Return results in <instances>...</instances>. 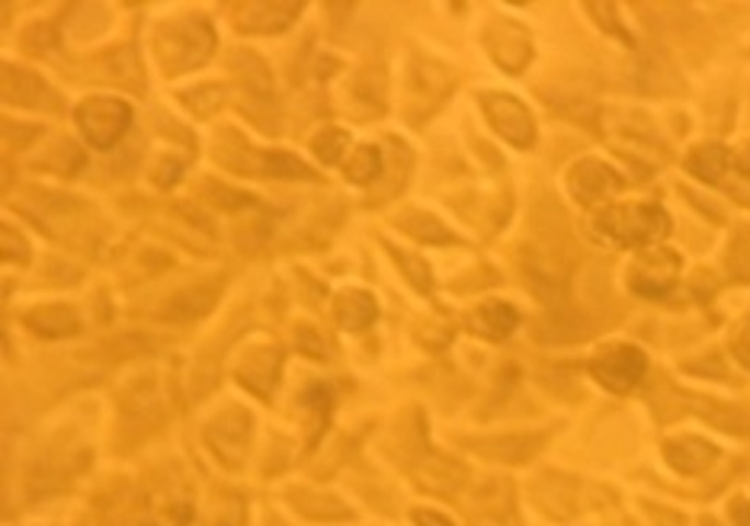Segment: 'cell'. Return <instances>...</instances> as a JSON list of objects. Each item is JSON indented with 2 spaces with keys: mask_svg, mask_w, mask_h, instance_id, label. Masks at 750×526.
Wrapping results in <instances>:
<instances>
[{
  "mask_svg": "<svg viewBox=\"0 0 750 526\" xmlns=\"http://www.w3.org/2000/svg\"><path fill=\"white\" fill-rule=\"evenodd\" d=\"M481 103H485V113H488L491 126H495L510 145H516V148H530V145H533L536 126H533L530 110H526L520 100H513V96H507V93H485Z\"/></svg>",
  "mask_w": 750,
  "mask_h": 526,
  "instance_id": "8992f818",
  "label": "cell"
},
{
  "mask_svg": "<svg viewBox=\"0 0 750 526\" xmlns=\"http://www.w3.org/2000/svg\"><path fill=\"white\" fill-rule=\"evenodd\" d=\"M731 521L738 526H750V504L745 498H738V501L731 504Z\"/></svg>",
  "mask_w": 750,
  "mask_h": 526,
  "instance_id": "4dcf8cb0",
  "label": "cell"
},
{
  "mask_svg": "<svg viewBox=\"0 0 750 526\" xmlns=\"http://www.w3.org/2000/svg\"><path fill=\"white\" fill-rule=\"evenodd\" d=\"M738 171L750 176V145H745V151L738 155Z\"/></svg>",
  "mask_w": 750,
  "mask_h": 526,
  "instance_id": "d6a6232c",
  "label": "cell"
},
{
  "mask_svg": "<svg viewBox=\"0 0 750 526\" xmlns=\"http://www.w3.org/2000/svg\"><path fill=\"white\" fill-rule=\"evenodd\" d=\"M468 324H471L475 334H481L488 341H503L520 324V315H516V308L507 306V302H485V306L471 311Z\"/></svg>",
  "mask_w": 750,
  "mask_h": 526,
  "instance_id": "9a60e30c",
  "label": "cell"
},
{
  "mask_svg": "<svg viewBox=\"0 0 750 526\" xmlns=\"http://www.w3.org/2000/svg\"><path fill=\"white\" fill-rule=\"evenodd\" d=\"M539 443L542 437H500L485 439V443H471V446L488 449L485 456H498V459H507V462H523V459H530L539 449Z\"/></svg>",
  "mask_w": 750,
  "mask_h": 526,
  "instance_id": "d6986e66",
  "label": "cell"
},
{
  "mask_svg": "<svg viewBox=\"0 0 750 526\" xmlns=\"http://www.w3.org/2000/svg\"><path fill=\"white\" fill-rule=\"evenodd\" d=\"M302 401L311 411V439H318L325 424H328V414H331V392H328V386H311Z\"/></svg>",
  "mask_w": 750,
  "mask_h": 526,
  "instance_id": "603a6c76",
  "label": "cell"
},
{
  "mask_svg": "<svg viewBox=\"0 0 750 526\" xmlns=\"http://www.w3.org/2000/svg\"><path fill=\"white\" fill-rule=\"evenodd\" d=\"M3 96L16 106H33V110H61V96L42 81L39 75L23 71L16 65L3 68Z\"/></svg>",
  "mask_w": 750,
  "mask_h": 526,
  "instance_id": "9c48e42d",
  "label": "cell"
},
{
  "mask_svg": "<svg viewBox=\"0 0 750 526\" xmlns=\"http://www.w3.org/2000/svg\"><path fill=\"white\" fill-rule=\"evenodd\" d=\"M206 439L221 462L238 466L250 443V414L245 408H228V411H221V414L208 424Z\"/></svg>",
  "mask_w": 750,
  "mask_h": 526,
  "instance_id": "52a82bcc",
  "label": "cell"
},
{
  "mask_svg": "<svg viewBox=\"0 0 750 526\" xmlns=\"http://www.w3.org/2000/svg\"><path fill=\"white\" fill-rule=\"evenodd\" d=\"M315 155L325 161V164H337L340 158H343V151H346V132L340 129H328L321 132L318 138H315Z\"/></svg>",
  "mask_w": 750,
  "mask_h": 526,
  "instance_id": "d4e9b609",
  "label": "cell"
},
{
  "mask_svg": "<svg viewBox=\"0 0 750 526\" xmlns=\"http://www.w3.org/2000/svg\"><path fill=\"white\" fill-rule=\"evenodd\" d=\"M283 366V351L280 347H253L241 356L238 363V379L248 386L250 392L270 395Z\"/></svg>",
  "mask_w": 750,
  "mask_h": 526,
  "instance_id": "8fae6325",
  "label": "cell"
},
{
  "mask_svg": "<svg viewBox=\"0 0 750 526\" xmlns=\"http://www.w3.org/2000/svg\"><path fill=\"white\" fill-rule=\"evenodd\" d=\"M395 258L405 266V273H408V279H411L414 286L430 289V270H427V263L420 261V258H414V254H405V251H395Z\"/></svg>",
  "mask_w": 750,
  "mask_h": 526,
  "instance_id": "484cf974",
  "label": "cell"
},
{
  "mask_svg": "<svg viewBox=\"0 0 750 526\" xmlns=\"http://www.w3.org/2000/svg\"><path fill=\"white\" fill-rule=\"evenodd\" d=\"M289 498L295 501V507L315 521H340V517H350L346 507H340V501L333 498H325V494H311V491H289Z\"/></svg>",
  "mask_w": 750,
  "mask_h": 526,
  "instance_id": "ffe728a7",
  "label": "cell"
},
{
  "mask_svg": "<svg viewBox=\"0 0 750 526\" xmlns=\"http://www.w3.org/2000/svg\"><path fill=\"white\" fill-rule=\"evenodd\" d=\"M590 369H593L596 382L606 386L610 392H628V389H635L641 382V376L648 369V359L638 347L623 344V347H606L603 353H596Z\"/></svg>",
  "mask_w": 750,
  "mask_h": 526,
  "instance_id": "277c9868",
  "label": "cell"
},
{
  "mask_svg": "<svg viewBox=\"0 0 750 526\" xmlns=\"http://www.w3.org/2000/svg\"><path fill=\"white\" fill-rule=\"evenodd\" d=\"M212 48H215V33H212L206 16L170 20L155 36V52H158V61L164 65L167 75L200 68L212 55Z\"/></svg>",
  "mask_w": 750,
  "mask_h": 526,
  "instance_id": "6da1fadb",
  "label": "cell"
},
{
  "mask_svg": "<svg viewBox=\"0 0 750 526\" xmlns=\"http://www.w3.org/2000/svg\"><path fill=\"white\" fill-rule=\"evenodd\" d=\"M677 270H680V258L673 251H664V248H651L645 254H638V261L632 263V273H628V286L638 293V296H648V299H661L673 289L677 283Z\"/></svg>",
  "mask_w": 750,
  "mask_h": 526,
  "instance_id": "5b68a950",
  "label": "cell"
},
{
  "mask_svg": "<svg viewBox=\"0 0 750 526\" xmlns=\"http://www.w3.org/2000/svg\"><path fill=\"white\" fill-rule=\"evenodd\" d=\"M568 186H571V193H575L581 203L590 206V203H596V199H603V196L623 190V176L616 174L613 168H606L603 161L587 158V161H578V164L571 168Z\"/></svg>",
  "mask_w": 750,
  "mask_h": 526,
  "instance_id": "30bf717a",
  "label": "cell"
},
{
  "mask_svg": "<svg viewBox=\"0 0 750 526\" xmlns=\"http://www.w3.org/2000/svg\"><path fill=\"white\" fill-rule=\"evenodd\" d=\"M667 231H670L667 213L661 206H648V203L613 206L593 219V235L620 248H645L651 241H661Z\"/></svg>",
  "mask_w": 750,
  "mask_h": 526,
  "instance_id": "7a4b0ae2",
  "label": "cell"
},
{
  "mask_svg": "<svg viewBox=\"0 0 750 526\" xmlns=\"http://www.w3.org/2000/svg\"><path fill=\"white\" fill-rule=\"evenodd\" d=\"M417 479H420V484L427 488V491H436V494H453V491H458L462 484H465V469L462 466H456L453 459H443V456H430V453H423L420 459H417Z\"/></svg>",
  "mask_w": 750,
  "mask_h": 526,
  "instance_id": "5bb4252c",
  "label": "cell"
},
{
  "mask_svg": "<svg viewBox=\"0 0 750 526\" xmlns=\"http://www.w3.org/2000/svg\"><path fill=\"white\" fill-rule=\"evenodd\" d=\"M302 3H241L235 10V26L241 33H280L286 30Z\"/></svg>",
  "mask_w": 750,
  "mask_h": 526,
  "instance_id": "7c38bea8",
  "label": "cell"
},
{
  "mask_svg": "<svg viewBox=\"0 0 750 526\" xmlns=\"http://www.w3.org/2000/svg\"><path fill=\"white\" fill-rule=\"evenodd\" d=\"M686 168L706 183H721L731 168V155L725 151V145H703L686 158Z\"/></svg>",
  "mask_w": 750,
  "mask_h": 526,
  "instance_id": "e0dca14e",
  "label": "cell"
},
{
  "mask_svg": "<svg viewBox=\"0 0 750 526\" xmlns=\"http://www.w3.org/2000/svg\"><path fill=\"white\" fill-rule=\"evenodd\" d=\"M488 48H491V58L498 61L503 71H510V75L523 71L530 65V58H533L530 33L520 30L510 20H498V23L488 26Z\"/></svg>",
  "mask_w": 750,
  "mask_h": 526,
  "instance_id": "ba28073f",
  "label": "cell"
},
{
  "mask_svg": "<svg viewBox=\"0 0 750 526\" xmlns=\"http://www.w3.org/2000/svg\"><path fill=\"white\" fill-rule=\"evenodd\" d=\"M667 462L677 469V472H683V476H700V472H706L708 466L718 459V449L708 443V439H700V437H677V439H667Z\"/></svg>",
  "mask_w": 750,
  "mask_h": 526,
  "instance_id": "4fadbf2b",
  "label": "cell"
},
{
  "mask_svg": "<svg viewBox=\"0 0 750 526\" xmlns=\"http://www.w3.org/2000/svg\"><path fill=\"white\" fill-rule=\"evenodd\" d=\"M30 328L42 334V338H71L81 331V321L71 308L65 306H48V308H36L26 315Z\"/></svg>",
  "mask_w": 750,
  "mask_h": 526,
  "instance_id": "2e32d148",
  "label": "cell"
},
{
  "mask_svg": "<svg viewBox=\"0 0 750 526\" xmlns=\"http://www.w3.org/2000/svg\"><path fill=\"white\" fill-rule=\"evenodd\" d=\"M728 270L738 276V279H748L750 283V228L738 231L731 248H728Z\"/></svg>",
  "mask_w": 750,
  "mask_h": 526,
  "instance_id": "cb8c5ba5",
  "label": "cell"
},
{
  "mask_svg": "<svg viewBox=\"0 0 750 526\" xmlns=\"http://www.w3.org/2000/svg\"><path fill=\"white\" fill-rule=\"evenodd\" d=\"M3 258H10V261H26L30 258L26 241L13 228H3Z\"/></svg>",
  "mask_w": 750,
  "mask_h": 526,
  "instance_id": "83f0119b",
  "label": "cell"
},
{
  "mask_svg": "<svg viewBox=\"0 0 750 526\" xmlns=\"http://www.w3.org/2000/svg\"><path fill=\"white\" fill-rule=\"evenodd\" d=\"M298 351L325 359L328 356V341L318 331H311V328H298Z\"/></svg>",
  "mask_w": 750,
  "mask_h": 526,
  "instance_id": "4316f807",
  "label": "cell"
},
{
  "mask_svg": "<svg viewBox=\"0 0 750 526\" xmlns=\"http://www.w3.org/2000/svg\"><path fill=\"white\" fill-rule=\"evenodd\" d=\"M375 315H378V308H375V299L370 293H346L337 302V321L343 328H350V331L370 328L375 321Z\"/></svg>",
  "mask_w": 750,
  "mask_h": 526,
  "instance_id": "ac0fdd59",
  "label": "cell"
},
{
  "mask_svg": "<svg viewBox=\"0 0 750 526\" xmlns=\"http://www.w3.org/2000/svg\"><path fill=\"white\" fill-rule=\"evenodd\" d=\"M414 524L417 526H453V521L433 514V511H414Z\"/></svg>",
  "mask_w": 750,
  "mask_h": 526,
  "instance_id": "f546056e",
  "label": "cell"
},
{
  "mask_svg": "<svg viewBox=\"0 0 750 526\" xmlns=\"http://www.w3.org/2000/svg\"><path fill=\"white\" fill-rule=\"evenodd\" d=\"M378 174H382V151L373 148V145L360 148L353 155V161L346 164V176L353 183H373V180H378Z\"/></svg>",
  "mask_w": 750,
  "mask_h": 526,
  "instance_id": "7402d4cb",
  "label": "cell"
},
{
  "mask_svg": "<svg viewBox=\"0 0 750 526\" xmlns=\"http://www.w3.org/2000/svg\"><path fill=\"white\" fill-rule=\"evenodd\" d=\"M177 168H180V164H173V161H164V164H161V171H164V174L158 176V180H161V183H173V180H177V174H180Z\"/></svg>",
  "mask_w": 750,
  "mask_h": 526,
  "instance_id": "1f68e13d",
  "label": "cell"
},
{
  "mask_svg": "<svg viewBox=\"0 0 750 526\" xmlns=\"http://www.w3.org/2000/svg\"><path fill=\"white\" fill-rule=\"evenodd\" d=\"M398 221H401V228L408 235H414L420 241H433V244L453 241V235L443 228V221H436L433 216H427V213H405Z\"/></svg>",
  "mask_w": 750,
  "mask_h": 526,
  "instance_id": "44dd1931",
  "label": "cell"
},
{
  "mask_svg": "<svg viewBox=\"0 0 750 526\" xmlns=\"http://www.w3.org/2000/svg\"><path fill=\"white\" fill-rule=\"evenodd\" d=\"M735 356H738L745 366H750V321L738 331V338H735Z\"/></svg>",
  "mask_w": 750,
  "mask_h": 526,
  "instance_id": "f1b7e54d",
  "label": "cell"
},
{
  "mask_svg": "<svg viewBox=\"0 0 750 526\" xmlns=\"http://www.w3.org/2000/svg\"><path fill=\"white\" fill-rule=\"evenodd\" d=\"M128 123H132V110L116 96H93L78 110V126H81L83 138L96 148L116 145L128 129Z\"/></svg>",
  "mask_w": 750,
  "mask_h": 526,
  "instance_id": "3957f363",
  "label": "cell"
}]
</instances>
